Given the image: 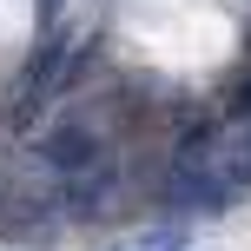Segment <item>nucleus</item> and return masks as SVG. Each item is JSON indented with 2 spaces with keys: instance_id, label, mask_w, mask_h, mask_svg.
I'll return each mask as SVG.
<instances>
[{
  "instance_id": "f257e3e1",
  "label": "nucleus",
  "mask_w": 251,
  "mask_h": 251,
  "mask_svg": "<svg viewBox=\"0 0 251 251\" xmlns=\"http://www.w3.org/2000/svg\"><path fill=\"white\" fill-rule=\"evenodd\" d=\"M178 159L205 165V172H212L231 199L251 192V119H231L225 132H199L192 146H178Z\"/></svg>"
},
{
  "instance_id": "f03ea898",
  "label": "nucleus",
  "mask_w": 251,
  "mask_h": 251,
  "mask_svg": "<svg viewBox=\"0 0 251 251\" xmlns=\"http://www.w3.org/2000/svg\"><path fill=\"white\" fill-rule=\"evenodd\" d=\"M40 159L53 165V172H86V165H100V132H86V126H60V132L40 139Z\"/></svg>"
},
{
  "instance_id": "7ed1b4c3",
  "label": "nucleus",
  "mask_w": 251,
  "mask_h": 251,
  "mask_svg": "<svg viewBox=\"0 0 251 251\" xmlns=\"http://www.w3.org/2000/svg\"><path fill=\"white\" fill-rule=\"evenodd\" d=\"M139 251H185V225H152L139 238Z\"/></svg>"
},
{
  "instance_id": "20e7f679",
  "label": "nucleus",
  "mask_w": 251,
  "mask_h": 251,
  "mask_svg": "<svg viewBox=\"0 0 251 251\" xmlns=\"http://www.w3.org/2000/svg\"><path fill=\"white\" fill-rule=\"evenodd\" d=\"M231 119H251V79H238V93H231Z\"/></svg>"
},
{
  "instance_id": "39448f33",
  "label": "nucleus",
  "mask_w": 251,
  "mask_h": 251,
  "mask_svg": "<svg viewBox=\"0 0 251 251\" xmlns=\"http://www.w3.org/2000/svg\"><path fill=\"white\" fill-rule=\"evenodd\" d=\"M60 7H66V0H33V13H40V26H53V20H60Z\"/></svg>"
}]
</instances>
